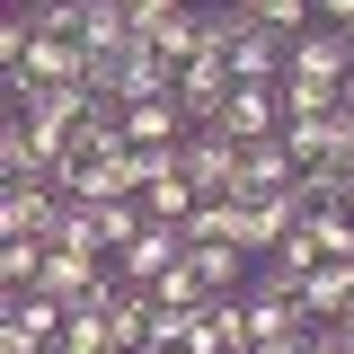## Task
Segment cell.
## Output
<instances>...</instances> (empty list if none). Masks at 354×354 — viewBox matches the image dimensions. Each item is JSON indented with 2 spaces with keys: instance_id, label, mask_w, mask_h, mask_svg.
<instances>
[{
  "instance_id": "8fae6325",
  "label": "cell",
  "mask_w": 354,
  "mask_h": 354,
  "mask_svg": "<svg viewBox=\"0 0 354 354\" xmlns=\"http://www.w3.org/2000/svg\"><path fill=\"white\" fill-rule=\"evenodd\" d=\"M346 221H354V177H346Z\"/></svg>"
},
{
  "instance_id": "5b68a950",
  "label": "cell",
  "mask_w": 354,
  "mask_h": 354,
  "mask_svg": "<svg viewBox=\"0 0 354 354\" xmlns=\"http://www.w3.org/2000/svg\"><path fill=\"white\" fill-rule=\"evenodd\" d=\"M53 221H62L53 186H0V239H44L53 248Z\"/></svg>"
},
{
  "instance_id": "6da1fadb",
  "label": "cell",
  "mask_w": 354,
  "mask_h": 354,
  "mask_svg": "<svg viewBox=\"0 0 354 354\" xmlns=\"http://www.w3.org/2000/svg\"><path fill=\"white\" fill-rule=\"evenodd\" d=\"M177 177H186L204 204H230V186H239V142H230V133H186Z\"/></svg>"
},
{
  "instance_id": "9c48e42d",
  "label": "cell",
  "mask_w": 354,
  "mask_h": 354,
  "mask_svg": "<svg viewBox=\"0 0 354 354\" xmlns=\"http://www.w3.org/2000/svg\"><path fill=\"white\" fill-rule=\"evenodd\" d=\"M186 248H239V204H195Z\"/></svg>"
},
{
  "instance_id": "7c38bea8",
  "label": "cell",
  "mask_w": 354,
  "mask_h": 354,
  "mask_svg": "<svg viewBox=\"0 0 354 354\" xmlns=\"http://www.w3.org/2000/svg\"><path fill=\"white\" fill-rule=\"evenodd\" d=\"M346 115H354V80H346Z\"/></svg>"
},
{
  "instance_id": "8992f818",
  "label": "cell",
  "mask_w": 354,
  "mask_h": 354,
  "mask_svg": "<svg viewBox=\"0 0 354 354\" xmlns=\"http://www.w3.org/2000/svg\"><path fill=\"white\" fill-rule=\"evenodd\" d=\"M133 0H88L80 9V53L88 62H115V53H133Z\"/></svg>"
},
{
  "instance_id": "7a4b0ae2",
  "label": "cell",
  "mask_w": 354,
  "mask_h": 354,
  "mask_svg": "<svg viewBox=\"0 0 354 354\" xmlns=\"http://www.w3.org/2000/svg\"><path fill=\"white\" fill-rule=\"evenodd\" d=\"M283 80H310V88H346L354 80V36H337L328 18L310 27V36H292V71Z\"/></svg>"
},
{
  "instance_id": "ba28073f",
  "label": "cell",
  "mask_w": 354,
  "mask_h": 354,
  "mask_svg": "<svg viewBox=\"0 0 354 354\" xmlns=\"http://www.w3.org/2000/svg\"><path fill=\"white\" fill-rule=\"evenodd\" d=\"M53 248H62V257L106 266V230H97V213H88V204H62V221H53Z\"/></svg>"
},
{
  "instance_id": "52a82bcc",
  "label": "cell",
  "mask_w": 354,
  "mask_h": 354,
  "mask_svg": "<svg viewBox=\"0 0 354 354\" xmlns=\"http://www.w3.org/2000/svg\"><path fill=\"white\" fill-rule=\"evenodd\" d=\"M0 319L53 354V346H62V328H71V301H53V292H18V301H0Z\"/></svg>"
},
{
  "instance_id": "3957f363",
  "label": "cell",
  "mask_w": 354,
  "mask_h": 354,
  "mask_svg": "<svg viewBox=\"0 0 354 354\" xmlns=\"http://www.w3.org/2000/svg\"><path fill=\"white\" fill-rule=\"evenodd\" d=\"M301 186V160L283 151V142H257V151H239V186H230V204L248 213V204H274V195H292Z\"/></svg>"
},
{
  "instance_id": "277c9868",
  "label": "cell",
  "mask_w": 354,
  "mask_h": 354,
  "mask_svg": "<svg viewBox=\"0 0 354 354\" xmlns=\"http://www.w3.org/2000/svg\"><path fill=\"white\" fill-rule=\"evenodd\" d=\"M133 36L151 44L160 62H195V9H177V0H133Z\"/></svg>"
},
{
  "instance_id": "30bf717a",
  "label": "cell",
  "mask_w": 354,
  "mask_h": 354,
  "mask_svg": "<svg viewBox=\"0 0 354 354\" xmlns=\"http://www.w3.org/2000/svg\"><path fill=\"white\" fill-rule=\"evenodd\" d=\"M80 9L88 0H44V9H27V18H36V36H71L80 44Z\"/></svg>"
}]
</instances>
